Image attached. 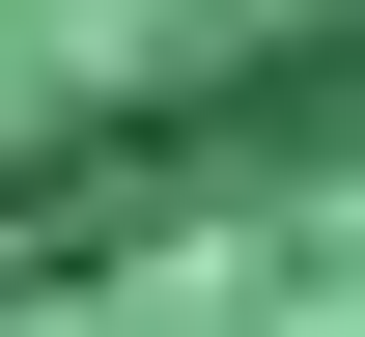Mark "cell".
<instances>
[{
  "mask_svg": "<svg viewBox=\"0 0 365 337\" xmlns=\"http://www.w3.org/2000/svg\"><path fill=\"white\" fill-rule=\"evenodd\" d=\"M365 169V0H0V281Z\"/></svg>",
  "mask_w": 365,
  "mask_h": 337,
  "instance_id": "cell-1",
  "label": "cell"
}]
</instances>
